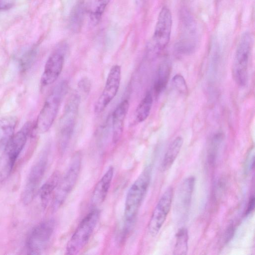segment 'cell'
Returning a JSON list of instances; mask_svg holds the SVG:
<instances>
[{
	"instance_id": "obj_1",
	"label": "cell",
	"mask_w": 255,
	"mask_h": 255,
	"mask_svg": "<svg viewBox=\"0 0 255 255\" xmlns=\"http://www.w3.org/2000/svg\"><path fill=\"white\" fill-rule=\"evenodd\" d=\"M151 167H146L130 187L126 198L124 218L127 225L134 221L147 192L151 177Z\"/></svg>"
},
{
	"instance_id": "obj_2",
	"label": "cell",
	"mask_w": 255,
	"mask_h": 255,
	"mask_svg": "<svg viewBox=\"0 0 255 255\" xmlns=\"http://www.w3.org/2000/svg\"><path fill=\"white\" fill-rule=\"evenodd\" d=\"M67 89V82L62 81L55 86L48 96L36 121L35 127L37 132L44 133L51 128Z\"/></svg>"
},
{
	"instance_id": "obj_3",
	"label": "cell",
	"mask_w": 255,
	"mask_h": 255,
	"mask_svg": "<svg viewBox=\"0 0 255 255\" xmlns=\"http://www.w3.org/2000/svg\"><path fill=\"white\" fill-rule=\"evenodd\" d=\"M31 129V124L26 123L14 134L0 155V181L5 180L11 173L15 162L22 150Z\"/></svg>"
},
{
	"instance_id": "obj_4",
	"label": "cell",
	"mask_w": 255,
	"mask_h": 255,
	"mask_svg": "<svg viewBox=\"0 0 255 255\" xmlns=\"http://www.w3.org/2000/svg\"><path fill=\"white\" fill-rule=\"evenodd\" d=\"M80 103V97L76 93L67 100L61 117L58 130L59 149L64 152L73 135Z\"/></svg>"
},
{
	"instance_id": "obj_5",
	"label": "cell",
	"mask_w": 255,
	"mask_h": 255,
	"mask_svg": "<svg viewBox=\"0 0 255 255\" xmlns=\"http://www.w3.org/2000/svg\"><path fill=\"white\" fill-rule=\"evenodd\" d=\"M100 215L98 210L94 209L82 220L67 243V255H77L84 248L96 228Z\"/></svg>"
},
{
	"instance_id": "obj_6",
	"label": "cell",
	"mask_w": 255,
	"mask_h": 255,
	"mask_svg": "<svg viewBox=\"0 0 255 255\" xmlns=\"http://www.w3.org/2000/svg\"><path fill=\"white\" fill-rule=\"evenodd\" d=\"M253 38L250 32L241 36L238 45L232 67V75L236 83L240 86L246 84L248 69Z\"/></svg>"
},
{
	"instance_id": "obj_7",
	"label": "cell",
	"mask_w": 255,
	"mask_h": 255,
	"mask_svg": "<svg viewBox=\"0 0 255 255\" xmlns=\"http://www.w3.org/2000/svg\"><path fill=\"white\" fill-rule=\"evenodd\" d=\"M81 165L79 153L73 156L70 166L64 177L60 180L55 190L52 202L53 210L60 208L73 190L79 176Z\"/></svg>"
},
{
	"instance_id": "obj_8",
	"label": "cell",
	"mask_w": 255,
	"mask_h": 255,
	"mask_svg": "<svg viewBox=\"0 0 255 255\" xmlns=\"http://www.w3.org/2000/svg\"><path fill=\"white\" fill-rule=\"evenodd\" d=\"M54 227V222L49 220L39 223L32 230L26 241L29 254H41L52 236Z\"/></svg>"
},
{
	"instance_id": "obj_9",
	"label": "cell",
	"mask_w": 255,
	"mask_h": 255,
	"mask_svg": "<svg viewBox=\"0 0 255 255\" xmlns=\"http://www.w3.org/2000/svg\"><path fill=\"white\" fill-rule=\"evenodd\" d=\"M48 164V154L43 152L32 166L28 175L23 191L22 200L24 204L31 202L45 174Z\"/></svg>"
},
{
	"instance_id": "obj_10",
	"label": "cell",
	"mask_w": 255,
	"mask_h": 255,
	"mask_svg": "<svg viewBox=\"0 0 255 255\" xmlns=\"http://www.w3.org/2000/svg\"><path fill=\"white\" fill-rule=\"evenodd\" d=\"M173 189L168 188L156 204L150 217L148 229L150 234L156 236L164 223L171 209Z\"/></svg>"
},
{
	"instance_id": "obj_11",
	"label": "cell",
	"mask_w": 255,
	"mask_h": 255,
	"mask_svg": "<svg viewBox=\"0 0 255 255\" xmlns=\"http://www.w3.org/2000/svg\"><path fill=\"white\" fill-rule=\"evenodd\" d=\"M121 69L118 65L113 66L109 73L104 88L94 107L96 113L102 112L116 96L120 87Z\"/></svg>"
},
{
	"instance_id": "obj_12",
	"label": "cell",
	"mask_w": 255,
	"mask_h": 255,
	"mask_svg": "<svg viewBox=\"0 0 255 255\" xmlns=\"http://www.w3.org/2000/svg\"><path fill=\"white\" fill-rule=\"evenodd\" d=\"M172 23L170 10L167 7L163 6L159 13L152 38L153 46L155 51L162 50L168 44Z\"/></svg>"
},
{
	"instance_id": "obj_13",
	"label": "cell",
	"mask_w": 255,
	"mask_h": 255,
	"mask_svg": "<svg viewBox=\"0 0 255 255\" xmlns=\"http://www.w3.org/2000/svg\"><path fill=\"white\" fill-rule=\"evenodd\" d=\"M64 62V55L60 52H54L49 57L41 78L43 85H49L56 81L62 70Z\"/></svg>"
},
{
	"instance_id": "obj_14",
	"label": "cell",
	"mask_w": 255,
	"mask_h": 255,
	"mask_svg": "<svg viewBox=\"0 0 255 255\" xmlns=\"http://www.w3.org/2000/svg\"><path fill=\"white\" fill-rule=\"evenodd\" d=\"M129 108L127 100L121 102L114 110L112 116V140L117 143L121 138L124 127L125 120Z\"/></svg>"
},
{
	"instance_id": "obj_15",
	"label": "cell",
	"mask_w": 255,
	"mask_h": 255,
	"mask_svg": "<svg viewBox=\"0 0 255 255\" xmlns=\"http://www.w3.org/2000/svg\"><path fill=\"white\" fill-rule=\"evenodd\" d=\"M114 175V168L110 166L97 183L93 190L91 202L97 206L105 200L109 192Z\"/></svg>"
},
{
	"instance_id": "obj_16",
	"label": "cell",
	"mask_w": 255,
	"mask_h": 255,
	"mask_svg": "<svg viewBox=\"0 0 255 255\" xmlns=\"http://www.w3.org/2000/svg\"><path fill=\"white\" fill-rule=\"evenodd\" d=\"M171 71V65L169 61L164 60L160 64L153 84V92L155 96H158L165 89Z\"/></svg>"
},
{
	"instance_id": "obj_17",
	"label": "cell",
	"mask_w": 255,
	"mask_h": 255,
	"mask_svg": "<svg viewBox=\"0 0 255 255\" xmlns=\"http://www.w3.org/2000/svg\"><path fill=\"white\" fill-rule=\"evenodd\" d=\"M16 120L13 117L0 118V154L14 134Z\"/></svg>"
},
{
	"instance_id": "obj_18",
	"label": "cell",
	"mask_w": 255,
	"mask_h": 255,
	"mask_svg": "<svg viewBox=\"0 0 255 255\" xmlns=\"http://www.w3.org/2000/svg\"><path fill=\"white\" fill-rule=\"evenodd\" d=\"M183 142L182 137L179 136L170 144L161 162L162 171H166L171 167L180 151Z\"/></svg>"
},
{
	"instance_id": "obj_19",
	"label": "cell",
	"mask_w": 255,
	"mask_h": 255,
	"mask_svg": "<svg viewBox=\"0 0 255 255\" xmlns=\"http://www.w3.org/2000/svg\"><path fill=\"white\" fill-rule=\"evenodd\" d=\"M58 172L53 173L40 189L39 194L42 206L46 207L60 181Z\"/></svg>"
},
{
	"instance_id": "obj_20",
	"label": "cell",
	"mask_w": 255,
	"mask_h": 255,
	"mask_svg": "<svg viewBox=\"0 0 255 255\" xmlns=\"http://www.w3.org/2000/svg\"><path fill=\"white\" fill-rule=\"evenodd\" d=\"M153 103L151 93L147 92L137 106L134 115V121L139 123L145 121L149 116Z\"/></svg>"
},
{
	"instance_id": "obj_21",
	"label": "cell",
	"mask_w": 255,
	"mask_h": 255,
	"mask_svg": "<svg viewBox=\"0 0 255 255\" xmlns=\"http://www.w3.org/2000/svg\"><path fill=\"white\" fill-rule=\"evenodd\" d=\"M195 178L190 176L182 183L179 192L180 201L182 207L186 209L189 205L195 185Z\"/></svg>"
},
{
	"instance_id": "obj_22",
	"label": "cell",
	"mask_w": 255,
	"mask_h": 255,
	"mask_svg": "<svg viewBox=\"0 0 255 255\" xmlns=\"http://www.w3.org/2000/svg\"><path fill=\"white\" fill-rule=\"evenodd\" d=\"M188 232L185 228L179 229L176 234V241L173 250L175 255H186L188 248Z\"/></svg>"
},
{
	"instance_id": "obj_23",
	"label": "cell",
	"mask_w": 255,
	"mask_h": 255,
	"mask_svg": "<svg viewBox=\"0 0 255 255\" xmlns=\"http://www.w3.org/2000/svg\"><path fill=\"white\" fill-rule=\"evenodd\" d=\"M84 6L79 2L73 7L69 16V26L73 31H78L81 27L84 16Z\"/></svg>"
},
{
	"instance_id": "obj_24",
	"label": "cell",
	"mask_w": 255,
	"mask_h": 255,
	"mask_svg": "<svg viewBox=\"0 0 255 255\" xmlns=\"http://www.w3.org/2000/svg\"><path fill=\"white\" fill-rule=\"evenodd\" d=\"M223 138V133L219 131L215 133L209 140L207 153L208 160L211 164L213 163L216 160L219 147Z\"/></svg>"
},
{
	"instance_id": "obj_25",
	"label": "cell",
	"mask_w": 255,
	"mask_h": 255,
	"mask_svg": "<svg viewBox=\"0 0 255 255\" xmlns=\"http://www.w3.org/2000/svg\"><path fill=\"white\" fill-rule=\"evenodd\" d=\"M110 1V0H98L96 9L91 14V19L93 22L96 23L99 22Z\"/></svg>"
},
{
	"instance_id": "obj_26",
	"label": "cell",
	"mask_w": 255,
	"mask_h": 255,
	"mask_svg": "<svg viewBox=\"0 0 255 255\" xmlns=\"http://www.w3.org/2000/svg\"><path fill=\"white\" fill-rule=\"evenodd\" d=\"M172 83L175 88L180 93L183 95H186L188 93L187 84L181 75H175L172 78Z\"/></svg>"
},
{
	"instance_id": "obj_27",
	"label": "cell",
	"mask_w": 255,
	"mask_h": 255,
	"mask_svg": "<svg viewBox=\"0 0 255 255\" xmlns=\"http://www.w3.org/2000/svg\"><path fill=\"white\" fill-rule=\"evenodd\" d=\"M36 54L35 49H32L23 55L20 62V65L22 70H26L30 66L36 57Z\"/></svg>"
},
{
	"instance_id": "obj_28",
	"label": "cell",
	"mask_w": 255,
	"mask_h": 255,
	"mask_svg": "<svg viewBox=\"0 0 255 255\" xmlns=\"http://www.w3.org/2000/svg\"><path fill=\"white\" fill-rule=\"evenodd\" d=\"M255 161V150L252 147L249 151L245 163V172L248 173L254 168Z\"/></svg>"
},
{
	"instance_id": "obj_29",
	"label": "cell",
	"mask_w": 255,
	"mask_h": 255,
	"mask_svg": "<svg viewBox=\"0 0 255 255\" xmlns=\"http://www.w3.org/2000/svg\"><path fill=\"white\" fill-rule=\"evenodd\" d=\"M78 87L80 91L85 94H88L91 90V83L88 78L84 77L78 82Z\"/></svg>"
},
{
	"instance_id": "obj_30",
	"label": "cell",
	"mask_w": 255,
	"mask_h": 255,
	"mask_svg": "<svg viewBox=\"0 0 255 255\" xmlns=\"http://www.w3.org/2000/svg\"><path fill=\"white\" fill-rule=\"evenodd\" d=\"M235 231V226L233 223H232L228 226L225 233L224 241L225 243H228L232 239Z\"/></svg>"
},
{
	"instance_id": "obj_31",
	"label": "cell",
	"mask_w": 255,
	"mask_h": 255,
	"mask_svg": "<svg viewBox=\"0 0 255 255\" xmlns=\"http://www.w3.org/2000/svg\"><path fill=\"white\" fill-rule=\"evenodd\" d=\"M255 199L254 195H252L249 198L248 206L245 211L246 216H248L253 212L255 208Z\"/></svg>"
},
{
	"instance_id": "obj_32",
	"label": "cell",
	"mask_w": 255,
	"mask_h": 255,
	"mask_svg": "<svg viewBox=\"0 0 255 255\" xmlns=\"http://www.w3.org/2000/svg\"><path fill=\"white\" fill-rule=\"evenodd\" d=\"M13 3L14 0H0V10L11 7Z\"/></svg>"
}]
</instances>
